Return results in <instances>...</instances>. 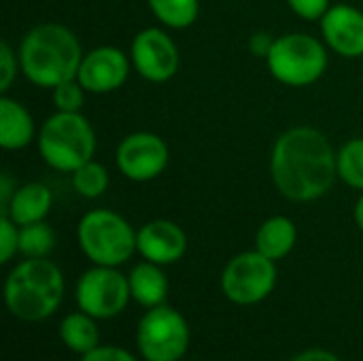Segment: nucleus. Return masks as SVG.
Wrapping results in <instances>:
<instances>
[{"mask_svg": "<svg viewBox=\"0 0 363 361\" xmlns=\"http://www.w3.org/2000/svg\"><path fill=\"white\" fill-rule=\"evenodd\" d=\"M53 204L51 189L43 183H23L15 189L9 206L0 211L2 215H9L19 228L30 226L36 221H45Z\"/></svg>", "mask_w": 363, "mask_h": 361, "instance_id": "obj_15", "label": "nucleus"}, {"mask_svg": "<svg viewBox=\"0 0 363 361\" xmlns=\"http://www.w3.org/2000/svg\"><path fill=\"white\" fill-rule=\"evenodd\" d=\"M81 361H136V357L121 347H96L94 351L81 355Z\"/></svg>", "mask_w": 363, "mask_h": 361, "instance_id": "obj_28", "label": "nucleus"}, {"mask_svg": "<svg viewBox=\"0 0 363 361\" xmlns=\"http://www.w3.org/2000/svg\"><path fill=\"white\" fill-rule=\"evenodd\" d=\"M266 64L279 83L306 87L323 77L328 68V51L319 38L304 32H291L274 38Z\"/></svg>", "mask_w": 363, "mask_h": 361, "instance_id": "obj_6", "label": "nucleus"}, {"mask_svg": "<svg viewBox=\"0 0 363 361\" xmlns=\"http://www.w3.org/2000/svg\"><path fill=\"white\" fill-rule=\"evenodd\" d=\"M15 189H17V185H13L11 177H9V174H2V177H0V211H4V209L9 206V202H11Z\"/></svg>", "mask_w": 363, "mask_h": 361, "instance_id": "obj_31", "label": "nucleus"}, {"mask_svg": "<svg viewBox=\"0 0 363 361\" xmlns=\"http://www.w3.org/2000/svg\"><path fill=\"white\" fill-rule=\"evenodd\" d=\"M108 170L89 160L87 164H83L81 168H77L72 172V187L74 191L81 196V198H87V200H94V198H100L106 189H108Z\"/></svg>", "mask_w": 363, "mask_h": 361, "instance_id": "obj_21", "label": "nucleus"}, {"mask_svg": "<svg viewBox=\"0 0 363 361\" xmlns=\"http://www.w3.org/2000/svg\"><path fill=\"white\" fill-rule=\"evenodd\" d=\"M287 4L298 17L308 21L321 19L330 9V0H287Z\"/></svg>", "mask_w": 363, "mask_h": 361, "instance_id": "obj_27", "label": "nucleus"}, {"mask_svg": "<svg viewBox=\"0 0 363 361\" xmlns=\"http://www.w3.org/2000/svg\"><path fill=\"white\" fill-rule=\"evenodd\" d=\"M19 68V55L11 49L9 43H0V91L6 94L17 77Z\"/></svg>", "mask_w": 363, "mask_h": 361, "instance_id": "obj_26", "label": "nucleus"}, {"mask_svg": "<svg viewBox=\"0 0 363 361\" xmlns=\"http://www.w3.org/2000/svg\"><path fill=\"white\" fill-rule=\"evenodd\" d=\"M34 140V119L23 104L0 96V147L4 151H19Z\"/></svg>", "mask_w": 363, "mask_h": 361, "instance_id": "obj_16", "label": "nucleus"}, {"mask_svg": "<svg viewBox=\"0 0 363 361\" xmlns=\"http://www.w3.org/2000/svg\"><path fill=\"white\" fill-rule=\"evenodd\" d=\"M19 251V226L0 213V264H9Z\"/></svg>", "mask_w": 363, "mask_h": 361, "instance_id": "obj_25", "label": "nucleus"}, {"mask_svg": "<svg viewBox=\"0 0 363 361\" xmlns=\"http://www.w3.org/2000/svg\"><path fill=\"white\" fill-rule=\"evenodd\" d=\"M77 304L94 319H113L130 302V281L117 268L94 266L77 283Z\"/></svg>", "mask_w": 363, "mask_h": 361, "instance_id": "obj_9", "label": "nucleus"}, {"mask_svg": "<svg viewBox=\"0 0 363 361\" xmlns=\"http://www.w3.org/2000/svg\"><path fill=\"white\" fill-rule=\"evenodd\" d=\"M55 247V234L45 221L19 228V253L26 257H47Z\"/></svg>", "mask_w": 363, "mask_h": 361, "instance_id": "obj_22", "label": "nucleus"}, {"mask_svg": "<svg viewBox=\"0 0 363 361\" xmlns=\"http://www.w3.org/2000/svg\"><path fill=\"white\" fill-rule=\"evenodd\" d=\"M130 60L136 72L151 83H166L179 70V49L162 28L140 30L132 40Z\"/></svg>", "mask_w": 363, "mask_h": 361, "instance_id": "obj_11", "label": "nucleus"}, {"mask_svg": "<svg viewBox=\"0 0 363 361\" xmlns=\"http://www.w3.org/2000/svg\"><path fill=\"white\" fill-rule=\"evenodd\" d=\"M151 13L170 30H185L196 23L200 15L198 0H147Z\"/></svg>", "mask_w": 363, "mask_h": 361, "instance_id": "obj_20", "label": "nucleus"}, {"mask_svg": "<svg viewBox=\"0 0 363 361\" xmlns=\"http://www.w3.org/2000/svg\"><path fill=\"white\" fill-rule=\"evenodd\" d=\"M36 147L43 162L57 172H74L96 153V132L85 115L55 111L38 130Z\"/></svg>", "mask_w": 363, "mask_h": 361, "instance_id": "obj_4", "label": "nucleus"}, {"mask_svg": "<svg viewBox=\"0 0 363 361\" xmlns=\"http://www.w3.org/2000/svg\"><path fill=\"white\" fill-rule=\"evenodd\" d=\"M128 281H130L132 298L147 309L162 306L168 298V279L164 270L153 262L145 260L143 264H136Z\"/></svg>", "mask_w": 363, "mask_h": 361, "instance_id": "obj_18", "label": "nucleus"}, {"mask_svg": "<svg viewBox=\"0 0 363 361\" xmlns=\"http://www.w3.org/2000/svg\"><path fill=\"white\" fill-rule=\"evenodd\" d=\"M60 338L70 351L85 355L98 347V326L94 317H89L87 313H72L62 319Z\"/></svg>", "mask_w": 363, "mask_h": 361, "instance_id": "obj_19", "label": "nucleus"}, {"mask_svg": "<svg viewBox=\"0 0 363 361\" xmlns=\"http://www.w3.org/2000/svg\"><path fill=\"white\" fill-rule=\"evenodd\" d=\"M296 240H298L296 223L289 217L274 215L259 226L255 234V249L262 255L270 257L272 262H279L294 251Z\"/></svg>", "mask_w": 363, "mask_h": 361, "instance_id": "obj_17", "label": "nucleus"}, {"mask_svg": "<svg viewBox=\"0 0 363 361\" xmlns=\"http://www.w3.org/2000/svg\"><path fill=\"white\" fill-rule=\"evenodd\" d=\"M325 45L342 57L363 55V13L351 4H334L321 17Z\"/></svg>", "mask_w": 363, "mask_h": 361, "instance_id": "obj_13", "label": "nucleus"}, {"mask_svg": "<svg viewBox=\"0 0 363 361\" xmlns=\"http://www.w3.org/2000/svg\"><path fill=\"white\" fill-rule=\"evenodd\" d=\"M270 177L287 200L315 202L332 189L338 177V153L323 132L306 126L289 128L272 147Z\"/></svg>", "mask_w": 363, "mask_h": 361, "instance_id": "obj_1", "label": "nucleus"}, {"mask_svg": "<svg viewBox=\"0 0 363 361\" xmlns=\"http://www.w3.org/2000/svg\"><path fill=\"white\" fill-rule=\"evenodd\" d=\"M138 253L157 266L179 262L187 251V234L170 219H153L145 223L136 234Z\"/></svg>", "mask_w": 363, "mask_h": 361, "instance_id": "obj_14", "label": "nucleus"}, {"mask_svg": "<svg viewBox=\"0 0 363 361\" xmlns=\"http://www.w3.org/2000/svg\"><path fill=\"white\" fill-rule=\"evenodd\" d=\"M338 177L349 187L363 191V136L345 143L338 151Z\"/></svg>", "mask_w": 363, "mask_h": 361, "instance_id": "obj_23", "label": "nucleus"}, {"mask_svg": "<svg viewBox=\"0 0 363 361\" xmlns=\"http://www.w3.org/2000/svg\"><path fill=\"white\" fill-rule=\"evenodd\" d=\"M353 215H355V223H357V228L363 232V191H362V196L357 198V202H355V211H353Z\"/></svg>", "mask_w": 363, "mask_h": 361, "instance_id": "obj_32", "label": "nucleus"}, {"mask_svg": "<svg viewBox=\"0 0 363 361\" xmlns=\"http://www.w3.org/2000/svg\"><path fill=\"white\" fill-rule=\"evenodd\" d=\"M134 228L115 211L94 209L77 226V243L83 255L96 266L117 268L125 264L136 249Z\"/></svg>", "mask_w": 363, "mask_h": 361, "instance_id": "obj_5", "label": "nucleus"}, {"mask_svg": "<svg viewBox=\"0 0 363 361\" xmlns=\"http://www.w3.org/2000/svg\"><path fill=\"white\" fill-rule=\"evenodd\" d=\"M19 70L36 87L53 89L74 79L83 60L81 43L62 23L34 26L19 45Z\"/></svg>", "mask_w": 363, "mask_h": 361, "instance_id": "obj_2", "label": "nucleus"}, {"mask_svg": "<svg viewBox=\"0 0 363 361\" xmlns=\"http://www.w3.org/2000/svg\"><path fill=\"white\" fill-rule=\"evenodd\" d=\"M272 43H274V38H270L266 32H257V34H253V36H251V40H249V49H251V53H253V55H259V57H264V60H266V55H268V51H270Z\"/></svg>", "mask_w": 363, "mask_h": 361, "instance_id": "obj_29", "label": "nucleus"}, {"mask_svg": "<svg viewBox=\"0 0 363 361\" xmlns=\"http://www.w3.org/2000/svg\"><path fill=\"white\" fill-rule=\"evenodd\" d=\"M115 162L125 179L134 183H147L166 170L170 162V149L166 140L153 132H134L119 143Z\"/></svg>", "mask_w": 363, "mask_h": 361, "instance_id": "obj_10", "label": "nucleus"}, {"mask_svg": "<svg viewBox=\"0 0 363 361\" xmlns=\"http://www.w3.org/2000/svg\"><path fill=\"white\" fill-rule=\"evenodd\" d=\"M274 285L277 266L257 249L232 257L221 274V289L225 298L238 306L259 304L272 294Z\"/></svg>", "mask_w": 363, "mask_h": 361, "instance_id": "obj_8", "label": "nucleus"}, {"mask_svg": "<svg viewBox=\"0 0 363 361\" xmlns=\"http://www.w3.org/2000/svg\"><path fill=\"white\" fill-rule=\"evenodd\" d=\"M85 87L74 77L53 87V104L62 113H81L85 104Z\"/></svg>", "mask_w": 363, "mask_h": 361, "instance_id": "obj_24", "label": "nucleus"}, {"mask_svg": "<svg viewBox=\"0 0 363 361\" xmlns=\"http://www.w3.org/2000/svg\"><path fill=\"white\" fill-rule=\"evenodd\" d=\"M136 345L147 361H179L189 347V326L172 306H155L140 319Z\"/></svg>", "mask_w": 363, "mask_h": 361, "instance_id": "obj_7", "label": "nucleus"}, {"mask_svg": "<svg viewBox=\"0 0 363 361\" xmlns=\"http://www.w3.org/2000/svg\"><path fill=\"white\" fill-rule=\"evenodd\" d=\"M64 277L47 257H26L4 281V304L13 317L28 323L49 319L62 304Z\"/></svg>", "mask_w": 363, "mask_h": 361, "instance_id": "obj_3", "label": "nucleus"}, {"mask_svg": "<svg viewBox=\"0 0 363 361\" xmlns=\"http://www.w3.org/2000/svg\"><path fill=\"white\" fill-rule=\"evenodd\" d=\"M130 66L132 60L121 49L104 45L83 55L77 79L87 94H111L128 81Z\"/></svg>", "mask_w": 363, "mask_h": 361, "instance_id": "obj_12", "label": "nucleus"}, {"mask_svg": "<svg viewBox=\"0 0 363 361\" xmlns=\"http://www.w3.org/2000/svg\"><path fill=\"white\" fill-rule=\"evenodd\" d=\"M291 361H340L334 353L330 351H323V349H308V351H302L300 355H296Z\"/></svg>", "mask_w": 363, "mask_h": 361, "instance_id": "obj_30", "label": "nucleus"}]
</instances>
